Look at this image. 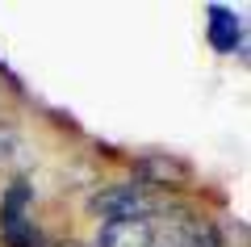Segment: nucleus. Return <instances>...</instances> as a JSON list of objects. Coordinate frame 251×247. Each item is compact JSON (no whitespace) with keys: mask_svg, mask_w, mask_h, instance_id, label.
Wrapping results in <instances>:
<instances>
[{"mask_svg":"<svg viewBox=\"0 0 251 247\" xmlns=\"http://www.w3.org/2000/svg\"><path fill=\"white\" fill-rule=\"evenodd\" d=\"M13 142H17V130H13V126H0V159L13 151Z\"/></svg>","mask_w":251,"mask_h":247,"instance_id":"39448f33","label":"nucleus"},{"mask_svg":"<svg viewBox=\"0 0 251 247\" xmlns=\"http://www.w3.org/2000/svg\"><path fill=\"white\" fill-rule=\"evenodd\" d=\"M159 239V222L147 214V218H113L100 222L97 247H155Z\"/></svg>","mask_w":251,"mask_h":247,"instance_id":"f03ea898","label":"nucleus"},{"mask_svg":"<svg viewBox=\"0 0 251 247\" xmlns=\"http://www.w3.org/2000/svg\"><path fill=\"white\" fill-rule=\"evenodd\" d=\"M92 214H100L105 222L113 218H147L151 214V197H147L143 185H113V189H100L92 197Z\"/></svg>","mask_w":251,"mask_h":247,"instance_id":"f257e3e1","label":"nucleus"},{"mask_svg":"<svg viewBox=\"0 0 251 247\" xmlns=\"http://www.w3.org/2000/svg\"><path fill=\"white\" fill-rule=\"evenodd\" d=\"M184 180H188V168L180 159H163V155L143 159V189L147 185H184Z\"/></svg>","mask_w":251,"mask_h":247,"instance_id":"7ed1b4c3","label":"nucleus"},{"mask_svg":"<svg viewBox=\"0 0 251 247\" xmlns=\"http://www.w3.org/2000/svg\"><path fill=\"white\" fill-rule=\"evenodd\" d=\"M209 38H214L218 51H234V42H239V21H234L230 13L214 9V21H209Z\"/></svg>","mask_w":251,"mask_h":247,"instance_id":"20e7f679","label":"nucleus"}]
</instances>
